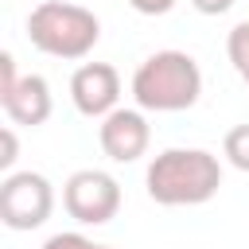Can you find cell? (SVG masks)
<instances>
[{"mask_svg": "<svg viewBox=\"0 0 249 249\" xmlns=\"http://www.w3.org/2000/svg\"><path fill=\"white\" fill-rule=\"evenodd\" d=\"M144 187L160 206H202L222 187V163L206 148H167L148 163Z\"/></svg>", "mask_w": 249, "mask_h": 249, "instance_id": "obj_1", "label": "cell"}, {"mask_svg": "<svg viewBox=\"0 0 249 249\" xmlns=\"http://www.w3.org/2000/svg\"><path fill=\"white\" fill-rule=\"evenodd\" d=\"M202 93V70L187 51H156L132 74V97L148 113H183Z\"/></svg>", "mask_w": 249, "mask_h": 249, "instance_id": "obj_2", "label": "cell"}, {"mask_svg": "<svg viewBox=\"0 0 249 249\" xmlns=\"http://www.w3.org/2000/svg\"><path fill=\"white\" fill-rule=\"evenodd\" d=\"M27 39L35 51L51 54V58H86L97 39H101V23L89 8L82 4H66V0H43L31 8L27 16Z\"/></svg>", "mask_w": 249, "mask_h": 249, "instance_id": "obj_3", "label": "cell"}, {"mask_svg": "<svg viewBox=\"0 0 249 249\" xmlns=\"http://www.w3.org/2000/svg\"><path fill=\"white\" fill-rule=\"evenodd\" d=\"M54 210V191L39 171H8L0 183V222L8 230H39Z\"/></svg>", "mask_w": 249, "mask_h": 249, "instance_id": "obj_4", "label": "cell"}, {"mask_svg": "<svg viewBox=\"0 0 249 249\" xmlns=\"http://www.w3.org/2000/svg\"><path fill=\"white\" fill-rule=\"evenodd\" d=\"M62 206L82 226H105L121 210V183L109 171L82 167L62 183Z\"/></svg>", "mask_w": 249, "mask_h": 249, "instance_id": "obj_5", "label": "cell"}, {"mask_svg": "<svg viewBox=\"0 0 249 249\" xmlns=\"http://www.w3.org/2000/svg\"><path fill=\"white\" fill-rule=\"evenodd\" d=\"M70 97L82 117H109L121 97V74L109 62H82L70 78Z\"/></svg>", "mask_w": 249, "mask_h": 249, "instance_id": "obj_6", "label": "cell"}, {"mask_svg": "<svg viewBox=\"0 0 249 249\" xmlns=\"http://www.w3.org/2000/svg\"><path fill=\"white\" fill-rule=\"evenodd\" d=\"M97 140H101V152L113 160V163H132L148 152V140H152V128L144 121L140 109H113L109 117H101V128H97Z\"/></svg>", "mask_w": 249, "mask_h": 249, "instance_id": "obj_7", "label": "cell"}, {"mask_svg": "<svg viewBox=\"0 0 249 249\" xmlns=\"http://www.w3.org/2000/svg\"><path fill=\"white\" fill-rule=\"evenodd\" d=\"M0 105H4L8 121H12V124H23V128H39V124L51 117V109H54L51 86H47L43 74H23V78L12 86V93L0 97Z\"/></svg>", "mask_w": 249, "mask_h": 249, "instance_id": "obj_8", "label": "cell"}, {"mask_svg": "<svg viewBox=\"0 0 249 249\" xmlns=\"http://www.w3.org/2000/svg\"><path fill=\"white\" fill-rule=\"evenodd\" d=\"M226 54H230V62H233L237 78L249 86V19H245V23H237V27L230 31V39H226Z\"/></svg>", "mask_w": 249, "mask_h": 249, "instance_id": "obj_9", "label": "cell"}, {"mask_svg": "<svg viewBox=\"0 0 249 249\" xmlns=\"http://www.w3.org/2000/svg\"><path fill=\"white\" fill-rule=\"evenodd\" d=\"M222 152H226V160H230L237 171H249V124L230 128L226 140H222Z\"/></svg>", "mask_w": 249, "mask_h": 249, "instance_id": "obj_10", "label": "cell"}, {"mask_svg": "<svg viewBox=\"0 0 249 249\" xmlns=\"http://www.w3.org/2000/svg\"><path fill=\"white\" fill-rule=\"evenodd\" d=\"M43 249H109V245H97L82 233H54V237L43 241Z\"/></svg>", "mask_w": 249, "mask_h": 249, "instance_id": "obj_11", "label": "cell"}, {"mask_svg": "<svg viewBox=\"0 0 249 249\" xmlns=\"http://www.w3.org/2000/svg\"><path fill=\"white\" fill-rule=\"evenodd\" d=\"M16 82H19V74H16V58L4 51V54H0V97H4V93H12V86H16Z\"/></svg>", "mask_w": 249, "mask_h": 249, "instance_id": "obj_12", "label": "cell"}, {"mask_svg": "<svg viewBox=\"0 0 249 249\" xmlns=\"http://www.w3.org/2000/svg\"><path fill=\"white\" fill-rule=\"evenodd\" d=\"M16 152H19V144H16V132H12V128H4V132H0V167H4V171H12V163H16Z\"/></svg>", "mask_w": 249, "mask_h": 249, "instance_id": "obj_13", "label": "cell"}, {"mask_svg": "<svg viewBox=\"0 0 249 249\" xmlns=\"http://www.w3.org/2000/svg\"><path fill=\"white\" fill-rule=\"evenodd\" d=\"M140 16H163V12H171L175 8V0H128Z\"/></svg>", "mask_w": 249, "mask_h": 249, "instance_id": "obj_14", "label": "cell"}, {"mask_svg": "<svg viewBox=\"0 0 249 249\" xmlns=\"http://www.w3.org/2000/svg\"><path fill=\"white\" fill-rule=\"evenodd\" d=\"M195 4V12H202V16H222V12H230L237 0H191Z\"/></svg>", "mask_w": 249, "mask_h": 249, "instance_id": "obj_15", "label": "cell"}]
</instances>
